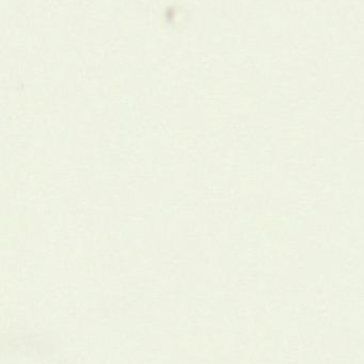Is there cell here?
Here are the masks:
<instances>
[{"label":"cell","mask_w":364,"mask_h":364,"mask_svg":"<svg viewBox=\"0 0 364 364\" xmlns=\"http://www.w3.org/2000/svg\"><path fill=\"white\" fill-rule=\"evenodd\" d=\"M51 346L40 340L17 338L2 352V364H62Z\"/></svg>","instance_id":"cell-1"}]
</instances>
